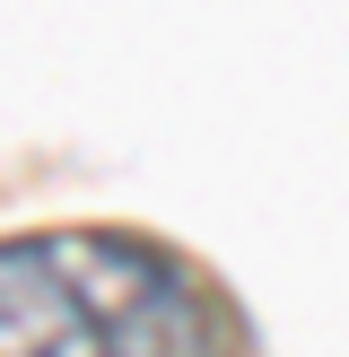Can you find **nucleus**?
I'll list each match as a JSON object with an SVG mask.
<instances>
[{
  "label": "nucleus",
  "mask_w": 349,
  "mask_h": 357,
  "mask_svg": "<svg viewBox=\"0 0 349 357\" xmlns=\"http://www.w3.org/2000/svg\"><path fill=\"white\" fill-rule=\"evenodd\" d=\"M52 253L79 279L105 357H218V323H209L192 271L166 261L157 244H140V236H52Z\"/></svg>",
  "instance_id": "f257e3e1"
},
{
  "label": "nucleus",
  "mask_w": 349,
  "mask_h": 357,
  "mask_svg": "<svg viewBox=\"0 0 349 357\" xmlns=\"http://www.w3.org/2000/svg\"><path fill=\"white\" fill-rule=\"evenodd\" d=\"M0 357H105L96 314L70 261L52 253V236L0 244Z\"/></svg>",
  "instance_id": "f03ea898"
}]
</instances>
